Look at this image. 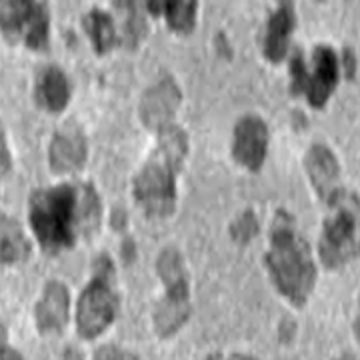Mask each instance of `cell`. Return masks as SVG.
<instances>
[{
	"label": "cell",
	"mask_w": 360,
	"mask_h": 360,
	"mask_svg": "<svg viewBox=\"0 0 360 360\" xmlns=\"http://www.w3.org/2000/svg\"><path fill=\"white\" fill-rule=\"evenodd\" d=\"M304 168L309 174L310 184L316 191L319 198L326 205H335L340 200L342 186H340V165L336 155L324 144L314 142L304 156Z\"/></svg>",
	"instance_id": "cell-10"
},
{
	"label": "cell",
	"mask_w": 360,
	"mask_h": 360,
	"mask_svg": "<svg viewBox=\"0 0 360 360\" xmlns=\"http://www.w3.org/2000/svg\"><path fill=\"white\" fill-rule=\"evenodd\" d=\"M2 359H22V354L18 350H14L11 345H8V335H6V328L4 324L0 322V360Z\"/></svg>",
	"instance_id": "cell-22"
},
{
	"label": "cell",
	"mask_w": 360,
	"mask_h": 360,
	"mask_svg": "<svg viewBox=\"0 0 360 360\" xmlns=\"http://www.w3.org/2000/svg\"><path fill=\"white\" fill-rule=\"evenodd\" d=\"M310 63L312 66L309 68L302 54L296 52L290 63V90L292 94L307 96L312 108H324L338 84V58L330 46L319 44L312 51Z\"/></svg>",
	"instance_id": "cell-8"
},
{
	"label": "cell",
	"mask_w": 360,
	"mask_h": 360,
	"mask_svg": "<svg viewBox=\"0 0 360 360\" xmlns=\"http://www.w3.org/2000/svg\"><path fill=\"white\" fill-rule=\"evenodd\" d=\"M0 34L11 44L22 42L42 52L51 44V11L44 0H4L0 4Z\"/></svg>",
	"instance_id": "cell-6"
},
{
	"label": "cell",
	"mask_w": 360,
	"mask_h": 360,
	"mask_svg": "<svg viewBox=\"0 0 360 360\" xmlns=\"http://www.w3.org/2000/svg\"><path fill=\"white\" fill-rule=\"evenodd\" d=\"M333 214L324 220L321 232L322 264L328 270H338L347 266L350 260L359 255V210H356V196H345L335 202Z\"/></svg>",
	"instance_id": "cell-7"
},
{
	"label": "cell",
	"mask_w": 360,
	"mask_h": 360,
	"mask_svg": "<svg viewBox=\"0 0 360 360\" xmlns=\"http://www.w3.org/2000/svg\"><path fill=\"white\" fill-rule=\"evenodd\" d=\"M156 272L165 284V298L155 307L153 324L158 338H170L191 319V278L184 258L172 246L158 255Z\"/></svg>",
	"instance_id": "cell-4"
},
{
	"label": "cell",
	"mask_w": 360,
	"mask_h": 360,
	"mask_svg": "<svg viewBox=\"0 0 360 360\" xmlns=\"http://www.w3.org/2000/svg\"><path fill=\"white\" fill-rule=\"evenodd\" d=\"M345 68H347V78H354V70H356V58L350 49L345 51Z\"/></svg>",
	"instance_id": "cell-23"
},
{
	"label": "cell",
	"mask_w": 360,
	"mask_h": 360,
	"mask_svg": "<svg viewBox=\"0 0 360 360\" xmlns=\"http://www.w3.org/2000/svg\"><path fill=\"white\" fill-rule=\"evenodd\" d=\"M30 255H32V245L22 231L20 222L0 212V262L14 266L26 262Z\"/></svg>",
	"instance_id": "cell-17"
},
{
	"label": "cell",
	"mask_w": 360,
	"mask_h": 360,
	"mask_svg": "<svg viewBox=\"0 0 360 360\" xmlns=\"http://www.w3.org/2000/svg\"><path fill=\"white\" fill-rule=\"evenodd\" d=\"M70 314V292L68 286L58 281H49L42 288L34 307V322L42 336L60 335L68 324Z\"/></svg>",
	"instance_id": "cell-13"
},
{
	"label": "cell",
	"mask_w": 360,
	"mask_h": 360,
	"mask_svg": "<svg viewBox=\"0 0 360 360\" xmlns=\"http://www.w3.org/2000/svg\"><path fill=\"white\" fill-rule=\"evenodd\" d=\"M112 260L106 255H101L94 262L92 281L86 284L82 295L78 296L77 330L84 340H94L115 322L118 298L112 286Z\"/></svg>",
	"instance_id": "cell-5"
},
{
	"label": "cell",
	"mask_w": 360,
	"mask_h": 360,
	"mask_svg": "<svg viewBox=\"0 0 360 360\" xmlns=\"http://www.w3.org/2000/svg\"><path fill=\"white\" fill-rule=\"evenodd\" d=\"M89 158V142L80 127L66 124L54 132L49 146V165L54 174H77Z\"/></svg>",
	"instance_id": "cell-11"
},
{
	"label": "cell",
	"mask_w": 360,
	"mask_h": 360,
	"mask_svg": "<svg viewBox=\"0 0 360 360\" xmlns=\"http://www.w3.org/2000/svg\"><path fill=\"white\" fill-rule=\"evenodd\" d=\"M158 134L155 153L132 180V196L148 219L165 220L176 210V174L188 156V134L174 124Z\"/></svg>",
	"instance_id": "cell-2"
},
{
	"label": "cell",
	"mask_w": 360,
	"mask_h": 360,
	"mask_svg": "<svg viewBox=\"0 0 360 360\" xmlns=\"http://www.w3.org/2000/svg\"><path fill=\"white\" fill-rule=\"evenodd\" d=\"M84 32L90 39L92 51L96 54H106L108 51L115 49L118 42V32H116L115 20L108 13H104L101 8H92L90 13L84 14L82 18Z\"/></svg>",
	"instance_id": "cell-19"
},
{
	"label": "cell",
	"mask_w": 360,
	"mask_h": 360,
	"mask_svg": "<svg viewBox=\"0 0 360 360\" xmlns=\"http://www.w3.org/2000/svg\"><path fill=\"white\" fill-rule=\"evenodd\" d=\"M101 214V198L86 182L39 188L28 198V222L46 255L70 250L80 238L98 231Z\"/></svg>",
	"instance_id": "cell-1"
},
{
	"label": "cell",
	"mask_w": 360,
	"mask_h": 360,
	"mask_svg": "<svg viewBox=\"0 0 360 360\" xmlns=\"http://www.w3.org/2000/svg\"><path fill=\"white\" fill-rule=\"evenodd\" d=\"M231 234L236 243H250L255 238V234H258V219L255 217V212L245 210L238 219L232 222Z\"/></svg>",
	"instance_id": "cell-20"
},
{
	"label": "cell",
	"mask_w": 360,
	"mask_h": 360,
	"mask_svg": "<svg viewBox=\"0 0 360 360\" xmlns=\"http://www.w3.org/2000/svg\"><path fill=\"white\" fill-rule=\"evenodd\" d=\"M34 101L42 110L51 115H58L65 110L70 103V84L63 68L51 65L40 70L34 86Z\"/></svg>",
	"instance_id": "cell-15"
},
{
	"label": "cell",
	"mask_w": 360,
	"mask_h": 360,
	"mask_svg": "<svg viewBox=\"0 0 360 360\" xmlns=\"http://www.w3.org/2000/svg\"><path fill=\"white\" fill-rule=\"evenodd\" d=\"M264 264L274 288L288 302L302 309L316 284V264L309 243L296 232L290 214L284 210H278L272 222Z\"/></svg>",
	"instance_id": "cell-3"
},
{
	"label": "cell",
	"mask_w": 360,
	"mask_h": 360,
	"mask_svg": "<svg viewBox=\"0 0 360 360\" xmlns=\"http://www.w3.org/2000/svg\"><path fill=\"white\" fill-rule=\"evenodd\" d=\"M144 4L153 16H162L172 32L191 34L196 26L198 0H144Z\"/></svg>",
	"instance_id": "cell-16"
},
{
	"label": "cell",
	"mask_w": 360,
	"mask_h": 360,
	"mask_svg": "<svg viewBox=\"0 0 360 360\" xmlns=\"http://www.w3.org/2000/svg\"><path fill=\"white\" fill-rule=\"evenodd\" d=\"M13 170V155L8 148V141H6V132L0 122V180H4Z\"/></svg>",
	"instance_id": "cell-21"
},
{
	"label": "cell",
	"mask_w": 360,
	"mask_h": 360,
	"mask_svg": "<svg viewBox=\"0 0 360 360\" xmlns=\"http://www.w3.org/2000/svg\"><path fill=\"white\" fill-rule=\"evenodd\" d=\"M295 25V2L292 0H278L276 11L270 14L269 22H266L264 44H262V51H264V56L269 63L278 65L286 58Z\"/></svg>",
	"instance_id": "cell-14"
},
{
	"label": "cell",
	"mask_w": 360,
	"mask_h": 360,
	"mask_svg": "<svg viewBox=\"0 0 360 360\" xmlns=\"http://www.w3.org/2000/svg\"><path fill=\"white\" fill-rule=\"evenodd\" d=\"M269 153V127L257 115L243 116L234 127L232 156L250 172H258Z\"/></svg>",
	"instance_id": "cell-9"
},
{
	"label": "cell",
	"mask_w": 360,
	"mask_h": 360,
	"mask_svg": "<svg viewBox=\"0 0 360 360\" xmlns=\"http://www.w3.org/2000/svg\"><path fill=\"white\" fill-rule=\"evenodd\" d=\"M182 92L179 84L172 78H162L155 86L142 94L141 101V120L148 130H162L168 124H172L174 112L179 110Z\"/></svg>",
	"instance_id": "cell-12"
},
{
	"label": "cell",
	"mask_w": 360,
	"mask_h": 360,
	"mask_svg": "<svg viewBox=\"0 0 360 360\" xmlns=\"http://www.w3.org/2000/svg\"><path fill=\"white\" fill-rule=\"evenodd\" d=\"M115 6L120 16L118 39L122 46L134 51L146 37V20H144V11L141 8V0H115Z\"/></svg>",
	"instance_id": "cell-18"
}]
</instances>
